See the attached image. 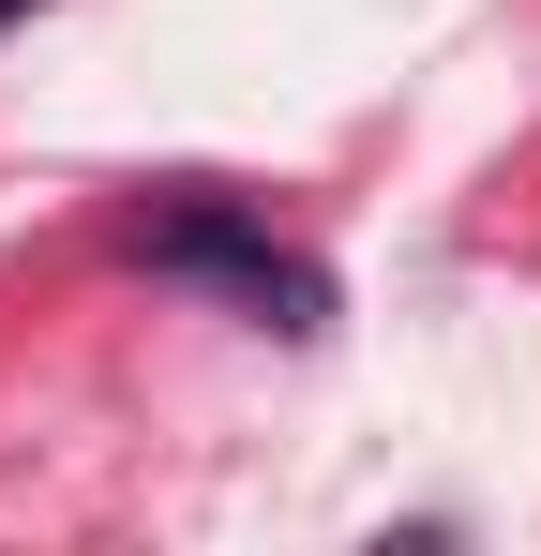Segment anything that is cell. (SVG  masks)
Wrapping results in <instances>:
<instances>
[{"label": "cell", "instance_id": "1", "mask_svg": "<svg viewBox=\"0 0 541 556\" xmlns=\"http://www.w3.org/2000/svg\"><path fill=\"white\" fill-rule=\"evenodd\" d=\"M121 256L166 286H211V301H241L256 331H286V346H316L331 331V271L301 256V241H270L241 195H151L136 226H121Z\"/></svg>", "mask_w": 541, "mask_h": 556}, {"label": "cell", "instance_id": "2", "mask_svg": "<svg viewBox=\"0 0 541 556\" xmlns=\"http://www.w3.org/2000/svg\"><path fill=\"white\" fill-rule=\"evenodd\" d=\"M15 15H46V0H0V30H15Z\"/></svg>", "mask_w": 541, "mask_h": 556}]
</instances>
